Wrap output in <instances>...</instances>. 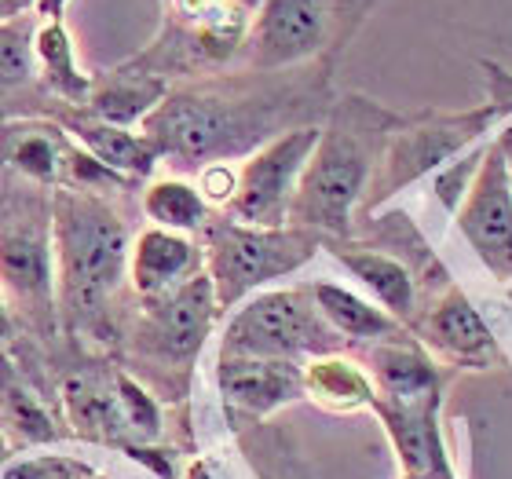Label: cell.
<instances>
[{
	"instance_id": "obj_14",
	"label": "cell",
	"mask_w": 512,
	"mask_h": 479,
	"mask_svg": "<svg viewBox=\"0 0 512 479\" xmlns=\"http://www.w3.org/2000/svg\"><path fill=\"white\" fill-rule=\"evenodd\" d=\"M194 275H202V253L191 238L165 227H150L132 245V286L139 297L158 300L191 282Z\"/></svg>"
},
{
	"instance_id": "obj_11",
	"label": "cell",
	"mask_w": 512,
	"mask_h": 479,
	"mask_svg": "<svg viewBox=\"0 0 512 479\" xmlns=\"http://www.w3.org/2000/svg\"><path fill=\"white\" fill-rule=\"evenodd\" d=\"M0 286L30 311L48 315L55 297V235L48 216L15 213L0 224Z\"/></svg>"
},
{
	"instance_id": "obj_32",
	"label": "cell",
	"mask_w": 512,
	"mask_h": 479,
	"mask_svg": "<svg viewBox=\"0 0 512 479\" xmlns=\"http://www.w3.org/2000/svg\"><path fill=\"white\" fill-rule=\"evenodd\" d=\"M498 147H502V154H505V165H509V183H512V128L505 132L502 139H498Z\"/></svg>"
},
{
	"instance_id": "obj_21",
	"label": "cell",
	"mask_w": 512,
	"mask_h": 479,
	"mask_svg": "<svg viewBox=\"0 0 512 479\" xmlns=\"http://www.w3.org/2000/svg\"><path fill=\"white\" fill-rule=\"evenodd\" d=\"M337 260H341L352 275H359L366 286L374 289V297L381 300L392 319H410L417 308V293H414V275L406 271L395 256L370 253V249H333Z\"/></svg>"
},
{
	"instance_id": "obj_22",
	"label": "cell",
	"mask_w": 512,
	"mask_h": 479,
	"mask_svg": "<svg viewBox=\"0 0 512 479\" xmlns=\"http://www.w3.org/2000/svg\"><path fill=\"white\" fill-rule=\"evenodd\" d=\"M311 297L319 304L322 319L330 322L341 337L374 341V337H392V333H399L392 315H384L381 308H370L363 297H355V293H348V289H341V286L319 282V286H311Z\"/></svg>"
},
{
	"instance_id": "obj_6",
	"label": "cell",
	"mask_w": 512,
	"mask_h": 479,
	"mask_svg": "<svg viewBox=\"0 0 512 479\" xmlns=\"http://www.w3.org/2000/svg\"><path fill=\"white\" fill-rule=\"evenodd\" d=\"M366 8V0H260L246 41V66L275 74L308 63L348 33L344 22L352 15L363 19Z\"/></svg>"
},
{
	"instance_id": "obj_16",
	"label": "cell",
	"mask_w": 512,
	"mask_h": 479,
	"mask_svg": "<svg viewBox=\"0 0 512 479\" xmlns=\"http://www.w3.org/2000/svg\"><path fill=\"white\" fill-rule=\"evenodd\" d=\"M66 132H74L77 143L99 161L107 165L110 172H118L121 180H139V176H150L154 161H158V150L147 136H136L132 128L110 125V121L92 118L88 110L81 114H63Z\"/></svg>"
},
{
	"instance_id": "obj_4",
	"label": "cell",
	"mask_w": 512,
	"mask_h": 479,
	"mask_svg": "<svg viewBox=\"0 0 512 479\" xmlns=\"http://www.w3.org/2000/svg\"><path fill=\"white\" fill-rule=\"evenodd\" d=\"M253 15L249 0H165V26L158 41L125 66L154 77L220 66L246 55Z\"/></svg>"
},
{
	"instance_id": "obj_24",
	"label": "cell",
	"mask_w": 512,
	"mask_h": 479,
	"mask_svg": "<svg viewBox=\"0 0 512 479\" xmlns=\"http://www.w3.org/2000/svg\"><path fill=\"white\" fill-rule=\"evenodd\" d=\"M143 209L158 227L165 231H176V235H187V231H198L209 220V202L202 198L198 187L183 180H158L147 187V198H143Z\"/></svg>"
},
{
	"instance_id": "obj_1",
	"label": "cell",
	"mask_w": 512,
	"mask_h": 479,
	"mask_svg": "<svg viewBox=\"0 0 512 479\" xmlns=\"http://www.w3.org/2000/svg\"><path fill=\"white\" fill-rule=\"evenodd\" d=\"M286 88H256L246 81L169 88L161 107L143 121V136L158 158L180 165H213L246 154L297 114Z\"/></svg>"
},
{
	"instance_id": "obj_12",
	"label": "cell",
	"mask_w": 512,
	"mask_h": 479,
	"mask_svg": "<svg viewBox=\"0 0 512 479\" xmlns=\"http://www.w3.org/2000/svg\"><path fill=\"white\" fill-rule=\"evenodd\" d=\"M216 311V289L209 275H194L180 289H172L165 297L147 300V319L139 330V344L150 355H161L169 362H187L198 355V348L209 337Z\"/></svg>"
},
{
	"instance_id": "obj_17",
	"label": "cell",
	"mask_w": 512,
	"mask_h": 479,
	"mask_svg": "<svg viewBox=\"0 0 512 479\" xmlns=\"http://www.w3.org/2000/svg\"><path fill=\"white\" fill-rule=\"evenodd\" d=\"M37 77L44 88L70 107H85L92 92V74L77 63L74 37L66 30V19H48L37 26Z\"/></svg>"
},
{
	"instance_id": "obj_13",
	"label": "cell",
	"mask_w": 512,
	"mask_h": 479,
	"mask_svg": "<svg viewBox=\"0 0 512 479\" xmlns=\"http://www.w3.org/2000/svg\"><path fill=\"white\" fill-rule=\"evenodd\" d=\"M220 392L238 414L264 417L304 392V373L286 359L220 355Z\"/></svg>"
},
{
	"instance_id": "obj_7",
	"label": "cell",
	"mask_w": 512,
	"mask_h": 479,
	"mask_svg": "<svg viewBox=\"0 0 512 479\" xmlns=\"http://www.w3.org/2000/svg\"><path fill=\"white\" fill-rule=\"evenodd\" d=\"M341 333L322 319L311 289H278L249 300L224 333V355L242 359H286L330 355L341 348Z\"/></svg>"
},
{
	"instance_id": "obj_9",
	"label": "cell",
	"mask_w": 512,
	"mask_h": 479,
	"mask_svg": "<svg viewBox=\"0 0 512 479\" xmlns=\"http://www.w3.org/2000/svg\"><path fill=\"white\" fill-rule=\"evenodd\" d=\"M502 107H491L483 114H458V118H439V114H428L425 121L417 118L414 125H399L392 128V136L384 143L381 165H377L374 180H370V205L395 194L399 187H406L410 180H417L421 172L436 169L447 154H458L469 139H476L483 128L491 125L494 114Z\"/></svg>"
},
{
	"instance_id": "obj_18",
	"label": "cell",
	"mask_w": 512,
	"mask_h": 479,
	"mask_svg": "<svg viewBox=\"0 0 512 479\" xmlns=\"http://www.w3.org/2000/svg\"><path fill=\"white\" fill-rule=\"evenodd\" d=\"M8 147L0 150V161L37 183H66V169L74 158V147L66 143L63 128L52 125H19L8 128Z\"/></svg>"
},
{
	"instance_id": "obj_15",
	"label": "cell",
	"mask_w": 512,
	"mask_h": 479,
	"mask_svg": "<svg viewBox=\"0 0 512 479\" xmlns=\"http://www.w3.org/2000/svg\"><path fill=\"white\" fill-rule=\"evenodd\" d=\"M165 96H169L165 77L143 74V70H132V66H118L110 74L92 77V92H88V103L81 110H88L99 121L128 128L136 121H147L161 107Z\"/></svg>"
},
{
	"instance_id": "obj_10",
	"label": "cell",
	"mask_w": 512,
	"mask_h": 479,
	"mask_svg": "<svg viewBox=\"0 0 512 479\" xmlns=\"http://www.w3.org/2000/svg\"><path fill=\"white\" fill-rule=\"evenodd\" d=\"M458 227L494 278H512V183L502 147L483 150L469 191L458 205Z\"/></svg>"
},
{
	"instance_id": "obj_20",
	"label": "cell",
	"mask_w": 512,
	"mask_h": 479,
	"mask_svg": "<svg viewBox=\"0 0 512 479\" xmlns=\"http://www.w3.org/2000/svg\"><path fill=\"white\" fill-rule=\"evenodd\" d=\"M428 333L454 359H487V355H494L491 330L483 326V319L472 311V304L461 297L458 289H447V297L439 300L436 311L428 315Z\"/></svg>"
},
{
	"instance_id": "obj_31",
	"label": "cell",
	"mask_w": 512,
	"mask_h": 479,
	"mask_svg": "<svg viewBox=\"0 0 512 479\" xmlns=\"http://www.w3.org/2000/svg\"><path fill=\"white\" fill-rule=\"evenodd\" d=\"M37 0H0V22L19 19V15H30Z\"/></svg>"
},
{
	"instance_id": "obj_2",
	"label": "cell",
	"mask_w": 512,
	"mask_h": 479,
	"mask_svg": "<svg viewBox=\"0 0 512 479\" xmlns=\"http://www.w3.org/2000/svg\"><path fill=\"white\" fill-rule=\"evenodd\" d=\"M395 125L399 118L366 96H344L333 103L330 121L319 128V143L297 183L289 224L315 235H352V209L363 191H370Z\"/></svg>"
},
{
	"instance_id": "obj_29",
	"label": "cell",
	"mask_w": 512,
	"mask_h": 479,
	"mask_svg": "<svg viewBox=\"0 0 512 479\" xmlns=\"http://www.w3.org/2000/svg\"><path fill=\"white\" fill-rule=\"evenodd\" d=\"M235 187H238L235 165H227V161H213V165H205L202 169V183H198V191H202V198L209 205H231Z\"/></svg>"
},
{
	"instance_id": "obj_34",
	"label": "cell",
	"mask_w": 512,
	"mask_h": 479,
	"mask_svg": "<svg viewBox=\"0 0 512 479\" xmlns=\"http://www.w3.org/2000/svg\"><path fill=\"white\" fill-rule=\"evenodd\" d=\"M191 479H209V476H205L202 469H194V472H191Z\"/></svg>"
},
{
	"instance_id": "obj_30",
	"label": "cell",
	"mask_w": 512,
	"mask_h": 479,
	"mask_svg": "<svg viewBox=\"0 0 512 479\" xmlns=\"http://www.w3.org/2000/svg\"><path fill=\"white\" fill-rule=\"evenodd\" d=\"M66 4H70V0H37V4H33V15H37L41 22L63 19V15H66Z\"/></svg>"
},
{
	"instance_id": "obj_8",
	"label": "cell",
	"mask_w": 512,
	"mask_h": 479,
	"mask_svg": "<svg viewBox=\"0 0 512 479\" xmlns=\"http://www.w3.org/2000/svg\"><path fill=\"white\" fill-rule=\"evenodd\" d=\"M319 143V125L289 128L282 136L267 139L253 158L238 169V187L231 198L235 224L249 227H286L289 209L297 198V183L304 176L311 150Z\"/></svg>"
},
{
	"instance_id": "obj_33",
	"label": "cell",
	"mask_w": 512,
	"mask_h": 479,
	"mask_svg": "<svg viewBox=\"0 0 512 479\" xmlns=\"http://www.w3.org/2000/svg\"><path fill=\"white\" fill-rule=\"evenodd\" d=\"M8 337H11V315L4 308V300H0V344L8 341Z\"/></svg>"
},
{
	"instance_id": "obj_3",
	"label": "cell",
	"mask_w": 512,
	"mask_h": 479,
	"mask_svg": "<svg viewBox=\"0 0 512 479\" xmlns=\"http://www.w3.org/2000/svg\"><path fill=\"white\" fill-rule=\"evenodd\" d=\"M55 275L66 308L96 315L121 286L128 260V235L121 216L92 191L63 187L55 194Z\"/></svg>"
},
{
	"instance_id": "obj_25",
	"label": "cell",
	"mask_w": 512,
	"mask_h": 479,
	"mask_svg": "<svg viewBox=\"0 0 512 479\" xmlns=\"http://www.w3.org/2000/svg\"><path fill=\"white\" fill-rule=\"evenodd\" d=\"M37 15L0 22V88H22L37 77Z\"/></svg>"
},
{
	"instance_id": "obj_5",
	"label": "cell",
	"mask_w": 512,
	"mask_h": 479,
	"mask_svg": "<svg viewBox=\"0 0 512 479\" xmlns=\"http://www.w3.org/2000/svg\"><path fill=\"white\" fill-rule=\"evenodd\" d=\"M322 235L304 227H249L220 220L209 227V282L220 311L235 308L249 289L308 264Z\"/></svg>"
},
{
	"instance_id": "obj_27",
	"label": "cell",
	"mask_w": 512,
	"mask_h": 479,
	"mask_svg": "<svg viewBox=\"0 0 512 479\" xmlns=\"http://www.w3.org/2000/svg\"><path fill=\"white\" fill-rule=\"evenodd\" d=\"M0 399H4V406H8V417L26 432V436H33V439L52 436L48 414L41 410V403H37L33 392H26V384L8 370H0Z\"/></svg>"
},
{
	"instance_id": "obj_28",
	"label": "cell",
	"mask_w": 512,
	"mask_h": 479,
	"mask_svg": "<svg viewBox=\"0 0 512 479\" xmlns=\"http://www.w3.org/2000/svg\"><path fill=\"white\" fill-rule=\"evenodd\" d=\"M118 399H121V414H125V425H132L143 436H154L158 432V406L150 403L147 392L132 384L128 377L118 381Z\"/></svg>"
},
{
	"instance_id": "obj_26",
	"label": "cell",
	"mask_w": 512,
	"mask_h": 479,
	"mask_svg": "<svg viewBox=\"0 0 512 479\" xmlns=\"http://www.w3.org/2000/svg\"><path fill=\"white\" fill-rule=\"evenodd\" d=\"M66 406H70V414H74L77 425H92V428H110L125 421L121 414V399L118 392H107L99 381L85 377V373H77L66 381Z\"/></svg>"
},
{
	"instance_id": "obj_23",
	"label": "cell",
	"mask_w": 512,
	"mask_h": 479,
	"mask_svg": "<svg viewBox=\"0 0 512 479\" xmlns=\"http://www.w3.org/2000/svg\"><path fill=\"white\" fill-rule=\"evenodd\" d=\"M304 392H311L333 410H355L363 403H374V388L363 377V370L355 362L333 359V355H319L311 362L304 373Z\"/></svg>"
},
{
	"instance_id": "obj_19",
	"label": "cell",
	"mask_w": 512,
	"mask_h": 479,
	"mask_svg": "<svg viewBox=\"0 0 512 479\" xmlns=\"http://www.w3.org/2000/svg\"><path fill=\"white\" fill-rule=\"evenodd\" d=\"M374 370L395 406H425L436 399V366L414 344H381L374 352Z\"/></svg>"
}]
</instances>
